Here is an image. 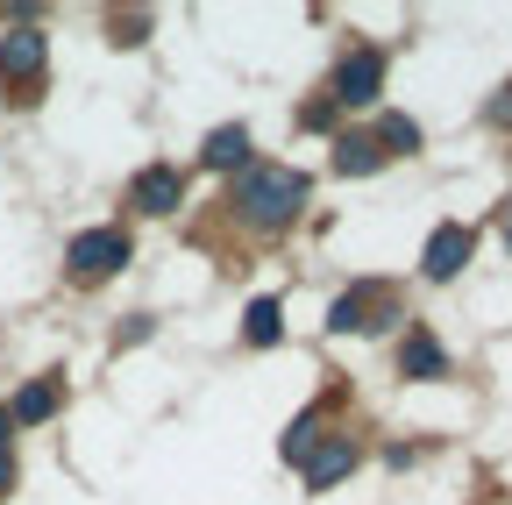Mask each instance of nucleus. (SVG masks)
<instances>
[{"instance_id": "9", "label": "nucleus", "mask_w": 512, "mask_h": 505, "mask_svg": "<svg viewBox=\"0 0 512 505\" xmlns=\"http://www.w3.org/2000/svg\"><path fill=\"white\" fill-rule=\"evenodd\" d=\"M399 377H413V385H441V377H448V349H441L427 328H406V342H399Z\"/></svg>"}, {"instance_id": "16", "label": "nucleus", "mask_w": 512, "mask_h": 505, "mask_svg": "<svg viewBox=\"0 0 512 505\" xmlns=\"http://www.w3.org/2000/svg\"><path fill=\"white\" fill-rule=\"evenodd\" d=\"M143 29H150V15H114V43H143Z\"/></svg>"}, {"instance_id": "7", "label": "nucleus", "mask_w": 512, "mask_h": 505, "mask_svg": "<svg viewBox=\"0 0 512 505\" xmlns=\"http://www.w3.org/2000/svg\"><path fill=\"white\" fill-rule=\"evenodd\" d=\"M128 207L178 214V207H185V171H178V164H143L136 178H128Z\"/></svg>"}, {"instance_id": "13", "label": "nucleus", "mask_w": 512, "mask_h": 505, "mask_svg": "<svg viewBox=\"0 0 512 505\" xmlns=\"http://www.w3.org/2000/svg\"><path fill=\"white\" fill-rule=\"evenodd\" d=\"M320 441H328V427H320V406H313V413H299V420L285 427V441H278V456H285V463H306V456L320 449Z\"/></svg>"}, {"instance_id": "12", "label": "nucleus", "mask_w": 512, "mask_h": 505, "mask_svg": "<svg viewBox=\"0 0 512 505\" xmlns=\"http://www.w3.org/2000/svg\"><path fill=\"white\" fill-rule=\"evenodd\" d=\"M50 413H57V377H36V385H22V392H15V406H8V420H15V427H43Z\"/></svg>"}, {"instance_id": "15", "label": "nucleus", "mask_w": 512, "mask_h": 505, "mask_svg": "<svg viewBox=\"0 0 512 505\" xmlns=\"http://www.w3.org/2000/svg\"><path fill=\"white\" fill-rule=\"evenodd\" d=\"M370 143H377V157H392V150H420V121H413V114H384Z\"/></svg>"}, {"instance_id": "17", "label": "nucleus", "mask_w": 512, "mask_h": 505, "mask_svg": "<svg viewBox=\"0 0 512 505\" xmlns=\"http://www.w3.org/2000/svg\"><path fill=\"white\" fill-rule=\"evenodd\" d=\"M15 477H22V470H15V449H0V498L15 491Z\"/></svg>"}, {"instance_id": "10", "label": "nucleus", "mask_w": 512, "mask_h": 505, "mask_svg": "<svg viewBox=\"0 0 512 505\" xmlns=\"http://www.w3.org/2000/svg\"><path fill=\"white\" fill-rule=\"evenodd\" d=\"M200 164H207V171H242V164H249V129H242V121L214 129V136L200 143Z\"/></svg>"}, {"instance_id": "1", "label": "nucleus", "mask_w": 512, "mask_h": 505, "mask_svg": "<svg viewBox=\"0 0 512 505\" xmlns=\"http://www.w3.org/2000/svg\"><path fill=\"white\" fill-rule=\"evenodd\" d=\"M306 193H313L306 171H292V164H249L242 185H235V207H242L249 228H285L306 207Z\"/></svg>"}, {"instance_id": "18", "label": "nucleus", "mask_w": 512, "mask_h": 505, "mask_svg": "<svg viewBox=\"0 0 512 505\" xmlns=\"http://www.w3.org/2000/svg\"><path fill=\"white\" fill-rule=\"evenodd\" d=\"M8 427H15V420H8V406H0V449H8Z\"/></svg>"}, {"instance_id": "6", "label": "nucleus", "mask_w": 512, "mask_h": 505, "mask_svg": "<svg viewBox=\"0 0 512 505\" xmlns=\"http://www.w3.org/2000/svg\"><path fill=\"white\" fill-rule=\"evenodd\" d=\"M477 257V228H463V221H441L434 235H427V249H420V271L434 278V285H448L463 264Z\"/></svg>"}, {"instance_id": "14", "label": "nucleus", "mask_w": 512, "mask_h": 505, "mask_svg": "<svg viewBox=\"0 0 512 505\" xmlns=\"http://www.w3.org/2000/svg\"><path fill=\"white\" fill-rule=\"evenodd\" d=\"M377 164H384V157H377L370 136H335V171H342V178H370Z\"/></svg>"}, {"instance_id": "4", "label": "nucleus", "mask_w": 512, "mask_h": 505, "mask_svg": "<svg viewBox=\"0 0 512 505\" xmlns=\"http://www.w3.org/2000/svg\"><path fill=\"white\" fill-rule=\"evenodd\" d=\"M377 93H384V50H377V43H356V50L342 57L328 100H335V107H370Z\"/></svg>"}, {"instance_id": "19", "label": "nucleus", "mask_w": 512, "mask_h": 505, "mask_svg": "<svg viewBox=\"0 0 512 505\" xmlns=\"http://www.w3.org/2000/svg\"><path fill=\"white\" fill-rule=\"evenodd\" d=\"M505 249H512V214H505Z\"/></svg>"}, {"instance_id": "2", "label": "nucleus", "mask_w": 512, "mask_h": 505, "mask_svg": "<svg viewBox=\"0 0 512 505\" xmlns=\"http://www.w3.org/2000/svg\"><path fill=\"white\" fill-rule=\"evenodd\" d=\"M399 313H392V292L384 285H349L335 306H328V328L335 335H370V328H392Z\"/></svg>"}, {"instance_id": "5", "label": "nucleus", "mask_w": 512, "mask_h": 505, "mask_svg": "<svg viewBox=\"0 0 512 505\" xmlns=\"http://www.w3.org/2000/svg\"><path fill=\"white\" fill-rule=\"evenodd\" d=\"M64 264H72V278H107V271L128 264V235L121 228H86V235L64 242Z\"/></svg>"}, {"instance_id": "8", "label": "nucleus", "mask_w": 512, "mask_h": 505, "mask_svg": "<svg viewBox=\"0 0 512 505\" xmlns=\"http://www.w3.org/2000/svg\"><path fill=\"white\" fill-rule=\"evenodd\" d=\"M299 470H306V491H335V484L356 470V441H349V434H328Z\"/></svg>"}, {"instance_id": "11", "label": "nucleus", "mask_w": 512, "mask_h": 505, "mask_svg": "<svg viewBox=\"0 0 512 505\" xmlns=\"http://www.w3.org/2000/svg\"><path fill=\"white\" fill-rule=\"evenodd\" d=\"M242 342H249V349H278V342H285V306H278V299H249Z\"/></svg>"}, {"instance_id": "3", "label": "nucleus", "mask_w": 512, "mask_h": 505, "mask_svg": "<svg viewBox=\"0 0 512 505\" xmlns=\"http://www.w3.org/2000/svg\"><path fill=\"white\" fill-rule=\"evenodd\" d=\"M43 65H50V36L36 22H15L0 36V86H36Z\"/></svg>"}]
</instances>
